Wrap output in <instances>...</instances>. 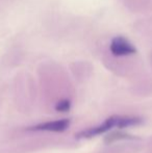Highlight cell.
<instances>
[{"instance_id": "1", "label": "cell", "mask_w": 152, "mask_h": 153, "mask_svg": "<svg viewBox=\"0 0 152 153\" xmlns=\"http://www.w3.org/2000/svg\"><path fill=\"white\" fill-rule=\"evenodd\" d=\"M120 126H121V128H125L128 126V119L126 116H112V117L108 118L101 125H98L96 127L77 133L76 137H78V139H91L93 137H97V135L106 132L114 127L120 128Z\"/></svg>"}, {"instance_id": "2", "label": "cell", "mask_w": 152, "mask_h": 153, "mask_svg": "<svg viewBox=\"0 0 152 153\" xmlns=\"http://www.w3.org/2000/svg\"><path fill=\"white\" fill-rule=\"evenodd\" d=\"M110 48L112 53L116 56H124V55L136 53V48L133 45H131L125 38H122V36L113 39Z\"/></svg>"}, {"instance_id": "3", "label": "cell", "mask_w": 152, "mask_h": 153, "mask_svg": "<svg viewBox=\"0 0 152 153\" xmlns=\"http://www.w3.org/2000/svg\"><path fill=\"white\" fill-rule=\"evenodd\" d=\"M70 125L69 119L56 120V121H51L42 123V124L36 125L29 128V130H44V131H54V132H62L66 130Z\"/></svg>"}, {"instance_id": "4", "label": "cell", "mask_w": 152, "mask_h": 153, "mask_svg": "<svg viewBox=\"0 0 152 153\" xmlns=\"http://www.w3.org/2000/svg\"><path fill=\"white\" fill-rule=\"evenodd\" d=\"M133 139H136V137H133V135L127 134V133L113 132V133H110V134L106 135V137L104 139V142H105L106 144H110V143H113V142L119 141V140H133Z\"/></svg>"}, {"instance_id": "5", "label": "cell", "mask_w": 152, "mask_h": 153, "mask_svg": "<svg viewBox=\"0 0 152 153\" xmlns=\"http://www.w3.org/2000/svg\"><path fill=\"white\" fill-rule=\"evenodd\" d=\"M71 107V102L69 100H62L59 102H57V104L55 105V109L57 111H68Z\"/></svg>"}]
</instances>
